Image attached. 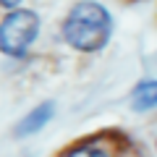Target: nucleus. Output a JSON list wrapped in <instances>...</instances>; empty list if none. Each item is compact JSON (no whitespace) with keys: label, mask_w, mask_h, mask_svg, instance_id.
Segmentation results:
<instances>
[{"label":"nucleus","mask_w":157,"mask_h":157,"mask_svg":"<svg viewBox=\"0 0 157 157\" xmlns=\"http://www.w3.org/2000/svg\"><path fill=\"white\" fill-rule=\"evenodd\" d=\"M113 32V16L94 0H81L63 18V39L78 52H97Z\"/></svg>","instance_id":"nucleus-1"},{"label":"nucleus","mask_w":157,"mask_h":157,"mask_svg":"<svg viewBox=\"0 0 157 157\" xmlns=\"http://www.w3.org/2000/svg\"><path fill=\"white\" fill-rule=\"evenodd\" d=\"M155 149H157V139H155Z\"/></svg>","instance_id":"nucleus-7"},{"label":"nucleus","mask_w":157,"mask_h":157,"mask_svg":"<svg viewBox=\"0 0 157 157\" xmlns=\"http://www.w3.org/2000/svg\"><path fill=\"white\" fill-rule=\"evenodd\" d=\"M68 157H110V152H107L105 147L86 144V147H76L73 152H68Z\"/></svg>","instance_id":"nucleus-5"},{"label":"nucleus","mask_w":157,"mask_h":157,"mask_svg":"<svg viewBox=\"0 0 157 157\" xmlns=\"http://www.w3.org/2000/svg\"><path fill=\"white\" fill-rule=\"evenodd\" d=\"M131 102V110L136 113H147V110H155L157 107V78H144L134 86L128 97Z\"/></svg>","instance_id":"nucleus-4"},{"label":"nucleus","mask_w":157,"mask_h":157,"mask_svg":"<svg viewBox=\"0 0 157 157\" xmlns=\"http://www.w3.org/2000/svg\"><path fill=\"white\" fill-rule=\"evenodd\" d=\"M21 3H24V0H0V6H3V8H8V11H16V8L21 6Z\"/></svg>","instance_id":"nucleus-6"},{"label":"nucleus","mask_w":157,"mask_h":157,"mask_svg":"<svg viewBox=\"0 0 157 157\" xmlns=\"http://www.w3.org/2000/svg\"><path fill=\"white\" fill-rule=\"evenodd\" d=\"M39 34V16L29 8L8 11L0 21V52L11 58H24Z\"/></svg>","instance_id":"nucleus-2"},{"label":"nucleus","mask_w":157,"mask_h":157,"mask_svg":"<svg viewBox=\"0 0 157 157\" xmlns=\"http://www.w3.org/2000/svg\"><path fill=\"white\" fill-rule=\"evenodd\" d=\"M52 115H55V105H52V102H42V105H37L34 110H29L26 115L21 118V123L16 126V134L18 136L37 134V131H42L52 121Z\"/></svg>","instance_id":"nucleus-3"}]
</instances>
